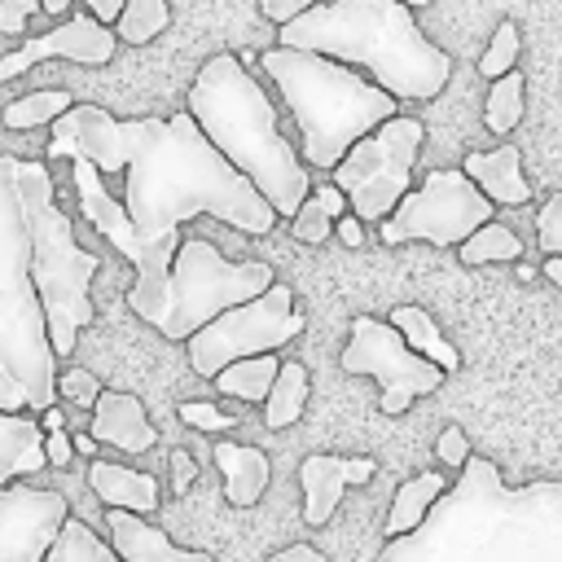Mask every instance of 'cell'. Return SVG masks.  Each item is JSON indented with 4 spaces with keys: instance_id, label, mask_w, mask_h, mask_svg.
Masks as SVG:
<instances>
[{
    "instance_id": "50",
    "label": "cell",
    "mask_w": 562,
    "mask_h": 562,
    "mask_svg": "<svg viewBox=\"0 0 562 562\" xmlns=\"http://www.w3.org/2000/svg\"><path fill=\"white\" fill-rule=\"evenodd\" d=\"M70 4H75V0H40V9H44V13H53V18H57V13H66Z\"/></svg>"
},
{
    "instance_id": "45",
    "label": "cell",
    "mask_w": 562,
    "mask_h": 562,
    "mask_svg": "<svg viewBox=\"0 0 562 562\" xmlns=\"http://www.w3.org/2000/svg\"><path fill=\"white\" fill-rule=\"evenodd\" d=\"M119 13H123V0H88V18L101 22V26L119 22Z\"/></svg>"
},
{
    "instance_id": "7",
    "label": "cell",
    "mask_w": 562,
    "mask_h": 562,
    "mask_svg": "<svg viewBox=\"0 0 562 562\" xmlns=\"http://www.w3.org/2000/svg\"><path fill=\"white\" fill-rule=\"evenodd\" d=\"M18 202H22V224L31 241V285L44 307L48 342L53 356H70L79 329L92 321V277L101 259L83 246H75L70 220L57 206L53 176L35 158H18Z\"/></svg>"
},
{
    "instance_id": "39",
    "label": "cell",
    "mask_w": 562,
    "mask_h": 562,
    "mask_svg": "<svg viewBox=\"0 0 562 562\" xmlns=\"http://www.w3.org/2000/svg\"><path fill=\"white\" fill-rule=\"evenodd\" d=\"M40 9V0H0V31L4 35H22L26 18Z\"/></svg>"
},
{
    "instance_id": "25",
    "label": "cell",
    "mask_w": 562,
    "mask_h": 562,
    "mask_svg": "<svg viewBox=\"0 0 562 562\" xmlns=\"http://www.w3.org/2000/svg\"><path fill=\"white\" fill-rule=\"evenodd\" d=\"M443 492H448V479H443L439 470L404 479V483H400V492H395V501H391V514H386V540L417 531V527H422V518L430 514V505H435Z\"/></svg>"
},
{
    "instance_id": "13",
    "label": "cell",
    "mask_w": 562,
    "mask_h": 562,
    "mask_svg": "<svg viewBox=\"0 0 562 562\" xmlns=\"http://www.w3.org/2000/svg\"><path fill=\"white\" fill-rule=\"evenodd\" d=\"M70 176H75V193H79V211H83V220H88V224H92V228H97V233H101V237H105L123 259H132V268H136V285L127 290V307H132V312L149 307V303L162 294L171 263L140 246V237H136V228H132V220H127L123 202L105 189V180H101V171H97V167L75 162V171H70Z\"/></svg>"
},
{
    "instance_id": "4",
    "label": "cell",
    "mask_w": 562,
    "mask_h": 562,
    "mask_svg": "<svg viewBox=\"0 0 562 562\" xmlns=\"http://www.w3.org/2000/svg\"><path fill=\"white\" fill-rule=\"evenodd\" d=\"M189 119L263 193L277 220H294V211L307 202V167L299 162L294 140H285L259 79L233 53L202 61L189 88Z\"/></svg>"
},
{
    "instance_id": "22",
    "label": "cell",
    "mask_w": 562,
    "mask_h": 562,
    "mask_svg": "<svg viewBox=\"0 0 562 562\" xmlns=\"http://www.w3.org/2000/svg\"><path fill=\"white\" fill-rule=\"evenodd\" d=\"M299 487H303V522L321 527L338 509L347 492V457L334 452H312L299 461Z\"/></svg>"
},
{
    "instance_id": "43",
    "label": "cell",
    "mask_w": 562,
    "mask_h": 562,
    "mask_svg": "<svg viewBox=\"0 0 562 562\" xmlns=\"http://www.w3.org/2000/svg\"><path fill=\"white\" fill-rule=\"evenodd\" d=\"M268 562H329L316 544H290V549H281V553H272Z\"/></svg>"
},
{
    "instance_id": "44",
    "label": "cell",
    "mask_w": 562,
    "mask_h": 562,
    "mask_svg": "<svg viewBox=\"0 0 562 562\" xmlns=\"http://www.w3.org/2000/svg\"><path fill=\"white\" fill-rule=\"evenodd\" d=\"M334 233H338L342 246H364V224H360L356 215H342V220L334 224Z\"/></svg>"
},
{
    "instance_id": "27",
    "label": "cell",
    "mask_w": 562,
    "mask_h": 562,
    "mask_svg": "<svg viewBox=\"0 0 562 562\" xmlns=\"http://www.w3.org/2000/svg\"><path fill=\"white\" fill-rule=\"evenodd\" d=\"M303 404H307V369L299 360H281L277 382H272V391L263 400V426L268 430H285L290 422H299Z\"/></svg>"
},
{
    "instance_id": "10",
    "label": "cell",
    "mask_w": 562,
    "mask_h": 562,
    "mask_svg": "<svg viewBox=\"0 0 562 562\" xmlns=\"http://www.w3.org/2000/svg\"><path fill=\"white\" fill-rule=\"evenodd\" d=\"M299 334H303V312H294L290 285L272 281L259 299L237 303V307L220 312L211 325H202L189 338V364H193V373L215 378L224 364L246 360V356H268Z\"/></svg>"
},
{
    "instance_id": "49",
    "label": "cell",
    "mask_w": 562,
    "mask_h": 562,
    "mask_svg": "<svg viewBox=\"0 0 562 562\" xmlns=\"http://www.w3.org/2000/svg\"><path fill=\"white\" fill-rule=\"evenodd\" d=\"M544 277H549L553 285H562V259H544Z\"/></svg>"
},
{
    "instance_id": "36",
    "label": "cell",
    "mask_w": 562,
    "mask_h": 562,
    "mask_svg": "<svg viewBox=\"0 0 562 562\" xmlns=\"http://www.w3.org/2000/svg\"><path fill=\"white\" fill-rule=\"evenodd\" d=\"M57 395H66L79 408H92L97 395H101V382L88 369H66V373H57Z\"/></svg>"
},
{
    "instance_id": "2",
    "label": "cell",
    "mask_w": 562,
    "mask_h": 562,
    "mask_svg": "<svg viewBox=\"0 0 562 562\" xmlns=\"http://www.w3.org/2000/svg\"><path fill=\"white\" fill-rule=\"evenodd\" d=\"M378 562H562V483L509 487L496 461L470 457L422 527L386 540Z\"/></svg>"
},
{
    "instance_id": "31",
    "label": "cell",
    "mask_w": 562,
    "mask_h": 562,
    "mask_svg": "<svg viewBox=\"0 0 562 562\" xmlns=\"http://www.w3.org/2000/svg\"><path fill=\"white\" fill-rule=\"evenodd\" d=\"M457 255H461V263H505V259H518L522 255V241L514 237V228H505V224H496V220H487L483 228H474L461 246H457Z\"/></svg>"
},
{
    "instance_id": "26",
    "label": "cell",
    "mask_w": 562,
    "mask_h": 562,
    "mask_svg": "<svg viewBox=\"0 0 562 562\" xmlns=\"http://www.w3.org/2000/svg\"><path fill=\"white\" fill-rule=\"evenodd\" d=\"M277 369H281V360H277V351H268V356H246V360L224 364L211 382H215L224 395H233V400L263 404L268 391H272V382H277Z\"/></svg>"
},
{
    "instance_id": "40",
    "label": "cell",
    "mask_w": 562,
    "mask_h": 562,
    "mask_svg": "<svg viewBox=\"0 0 562 562\" xmlns=\"http://www.w3.org/2000/svg\"><path fill=\"white\" fill-rule=\"evenodd\" d=\"M259 9H263V18H272L277 26H285V22H294L299 13H307L312 0H259Z\"/></svg>"
},
{
    "instance_id": "34",
    "label": "cell",
    "mask_w": 562,
    "mask_h": 562,
    "mask_svg": "<svg viewBox=\"0 0 562 562\" xmlns=\"http://www.w3.org/2000/svg\"><path fill=\"white\" fill-rule=\"evenodd\" d=\"M518 48H522V35H518V22H501L496 31H492V44H487V53L479 57V75H487V79H501V75H509L514 70V61H518Z\"/></svg>"
},
{
    "instance_id": "37",
    "label": "cell",
    "mask_w": 562,
    "mask_h": 562,
    "mask_svg": "<svg viewBox=\"0 0 562 562\" xmlns=\"http://www.w3.org/2000/svg\"><path fill=\"white\" fill-rule=\"evenodd\" d=\"M180 422H189V426H198V430H211V435L237 426L233 413H224V408H215V404H206V400H189V404H180Z\"/></svg>"
},
{
    "instance_id": "11",
    "label": "cell",
    "mask_w": 562,
    "mask_h": 562,
    "mask_svg": "<svg viewBox=\"0 0 562 562\" xmlns=\"http://www.w3.org/2000/svg\"><path fill=\"white\" fill-rule=\"evenodd\" d=\"M492 202L461 176V167H435L417 193H404L395 211L382 220V241H430V246H461L474 228L492 220Z\"/></svg>"
},
{
    "instance_id": "18",
    "label": "cell",
    "mask_w": 562,
    "mask_h": 562,
    "mask_svg": "<svg viewBox=\"0 0 562 562\" xmlns=\"http://www.w3.org/2000/svg\"><path fill=\"white\" fill-rule=\"evenodd\" d=\"M105 531H110L105 544L114 549L119 562H215L202 549H176L158 527H149L127 509H105Z\"/></svg>"
},
{
    "instance_id": "23",
    "label": "cell",
    "mask_w": 562,
    "mask_h": 562,
    "mask_svg": "<svg viewBox=\"0 0 562 562\" xmlns=\"http://www.w3.org/2000/svg\"><path fill=\"white\" fill-rule=\"evenodd\" d=\"M44 461V430L31 413H0V487L18 474H40Z\"/></svg>"
},
{
    "instance_id": "17",
    "label": "cell",
    "mask_w": 562,
    "mask_h": 562,
    "mask_svg": "<svg viewBox=\"0 0 562 562\" xmlns=\"http://www.w3.org/2000/svg\"><path fill=\"white\" fill-rule=\"evenodd\" d=\"M461 176L492 202V206H522L531 202V184L522 176V158H518V145H496L492 154L483 149H470L465 162H461Z\"/></svg>"
},
{
    "instance_id": "5",
    "label": "cell",
    "mask_w": 562,
    "mask_h": 562,
    "mask_svg": "<svg viewBox=\"0 0 562 562\" xmlns=\"http://www.w3.org/2000/svg\"><path fill=\"white\" fill-rule=\"evenodd\" d=\"M57 400V356L31 285V241L18 202V158L0 154V413H44Z\"/></svg>"
},
{
    "instance_id": "46",
    "label": "cell",
    "mask_w": 562,
    "mask_h": 562,
    "mask_svg": "<svg viewBox=\"0 0 562 562\" xmlns=\"http://www.w3.org/2000/svg\"><path fill=\"white\" fill-rule=\"evenodd\" d=\"M378 474L373 457H347V483H369Z\"/></svg>"
},
{
    "instance_id": "21",
    "label": "cell",
    "mask_w": 562,
    "mask_h": 562,
    "mask_svg": "<svg viewBox=\"0 0 562 562\" xmlns=\"http://www.w3.org/2000/svg\"><path fill=\"white\" fill-rule=\"evenodd\" d=\"M88 487L110 505V509H127L136 518H145L149 509H158V479L119 461H92L88 465Z\"/></svg>"
},
{
    "instance_id": "3",
    "label": "cell",
    "mask_w": 562,
    "mask_h": 562,
    "mask_svg": "<svg viewBox=\"0 0 562 562\" xmlns=\"http://www.w3.org/2000/svg\"><path fill=\"white\" fill-rule=\"evenodd\" d=\"M281 48L369 70L395 101H430L452 79V57L422 35L404 0H329L281 26Z\"/></svg>"
},
{
    "instance_id": "9",
    "label": "cell",
    "mask_w": 562,
    "mask_h": 562,
    "mask_svg": "<svg viewBox=\"0 0 562 562\" xmlns=\"http://www.w3.org/2000/svg\"><path fill=\"white\" fill-rule=\"evenodd\" d=\"M422 140H426V127L408 114H395L382 127H373L364 140H356L347 158L334 167V189L347 198V215H356L360 224L386 220L395 202L408 193Z\"/></svg>"
},
{
    "instance_id": "48",
    "label": "cell",
    "mask_w": 562,
    "mask_h": 562,
    "mask_svg": "<svg viewBox=\"0 0 562 562\" xmlns=\"http://www.w3.org/2000/svg\"><path fill=\"white\" fill-rule=\"evenodd\" d=\"M70 448H75L79 457H97V439H92V435H70Z\"/></svg>"
},
{
    "instance_id": "24",
    "label": "cell",
    "mask_w": 562,
    "mask_h": 562,
    "mask_svg": "<svg viewBox=\"0 0 562 562\" xmlns=\"http://www.w3.org/2000/svg\"><path fill=\"white\" fill-rule=\"evenodd\" d=\"M386 325L400 329V338L408 342V351H417L422 360H430L439 373H457V369H461V351L439 334V325L430 321V312H422V307H413V303H400Z\"/></svg>"
},
{
    "instance_id": "15",
    "label": "cell",
    "mask_w": 562,
    "mask_h": 562,
    "mask_svg": "<svg viewBox=\"0 0 562 562\" xmlns=\"http://www.w3.org/2000/svg\"><path fill=\"white\" fill-rule=\"evenodd\" d=\"M70 505L61 492L9 483L0 487V562H44Z\"/></svg>"
},
{
    "instance_id": "19",
    "label": "cell",
    "mask_w": 562,
    "mask_h": 562,
    "mask_svg": "<svg viewBox=\"0 0 562 562\" xmlns=\"http://www.w3.org/2000/svg\"><path fill=\"white\" fill-rule=\"evenodd\" d=\"M97 443H114L123 452H145L154 448L158 430L149 426L145 417V404L127 391H101L97 404H92V430H88Z\"/></svg>"
},
{
    "instance_id": "33",
    "label": "cell",
    "mask_w": 562,
    "mask_h": 562,
    "mask_svg": "<svg viewBox=\"0 0 562 562\" xmlns=\"http://www.w3.org/2000/svg\"><path fill=\"white\" fill-rule=\"evenodd\" d=\"M171 22L167 0H123V13L114 22V40L123 44H149Z\"/></svg>"
},
{
    "instance_id": "28",
    "label": "cell",
    "mask_w": 562,
    "mask_h": 562,
    "mask_svg": "<svg viewBox=\"0 0 562 562\" xmlns=\"http://www.w3.org/2000/svg\"><path fill=\"white\" fill-rule=\"evenodd\" d=\"M342 211H347V198H342L334 184H321V189L294 211V220H290L294 241H303V246H325L329 233H334V215L342 220Z\"/></svg>"
},
{
    "instance_id": "51",
    "label": "cell",
    "mask_w": 562,
    "mask_h": 562,
    "mask_svg": "<svg viewBox=\"0 0 562 562\" xmlns=\"http://www.w3.org/2000/svg\"><path fill=\"white\" fill-rule=\"evenodd\" d=\"M422 4H430V0H404V9H422Z\"/></svg>"
},
{
    "instance_id": "20",
    "label": "cell",
    "mask_w": 562,
    "mask_h": 562,
    "mask_svg": "<svg viewBox=\"0 0 562 562\" xmlns=\"http://www.w3.org/2000/svg\"><path fill=\"white\" fill-rule=\"evenodd\" d=\"M211 457H215V465H220V474H224V496H228V505L250 509V505L263 496L268 479H272L268 452H263V448H250V443L220 439Z\"/></svg>"
},
{
    "instance_id": "14",
    "label": "cell",
    "mask_w": 562,
    "mask_h": 562,
    "mask_svg": "<svg viewBox=\"0 0 562 562\" xmlns=\"http://www.w3.org/2000/svg\"><path fill=\"white\" fill-rule=\"evenodd\" d=\"M136 132L140 123L127 119L119 123L114 114H105L101 105H70L61 119H53V136H48V158H70V162H88L105 176L127 171L132 149H136Z\"/></svg>"
},
{
    "instance_id": "41",
    "label": "cell",
    "mask_w": 562,
    "mask_h": 562,
    "mask_svg": "<svg viewBox=\"0 0 562 562\" xmlns=\"http://www.w3.org/2000/svg\"><path fill=\"white\" fill-rule=\"evenodd\" d=\"M70 457H75L70 435H66V430H48V435H44V461L61 470V465H70Z\"/></svg>"
},
{
    "instance_id": "12",
    "label": "cell",
    "mask_w": 562,
    "mask_h": 562,
    "mask_svg": "<svg viewBox=\"0 0 562 562\" xmlns=\"http://www.w3.org/2000/svg\"><path fill=\"white\" fill-rule=\"evenodd\" d=\"M338 364L347 373H369L382 386L378 404H382L386 417H400L413 400L439 391V382H443V373L430 360H422L417 351H408L400 329H391L378 316H356L351 321V338H347Z\"/></svg>"
},
{
    "instance_id": "38",
    "label": "cell",
    "mask_w": 562,
    "mask_h": 562,
    "mask_svg": "<svg viewBox=\"0 0 562 562\" xmlns=\"http://www.w3.org/2000/svg\"><path fill=\"white\" fill-rule=\"evenodd\" d=\"M435 452H439V461H443L448 470H461V465L470 461V439H465V430H461V426H443L439 439H435Z\"/></svg>"
},
{
    "instance_id": "47",
    "label": "cell",
    "mask_w": 562,
    "mask_h": 562,
    "mask_svg": "<svg viewBox=\"0 0 562 562\" xmlns=\"http://www.w3.org/2000/svg\"><path fill=\"white\" fill-rule=\"evenodd\" d=\"M35 422H40V430H44V435H48V430H66V417H61V408H57V404H53V408H44Z\"/></svg>"
},
{
    "instance_id": "8",
    "label": "cell",
    "mask_w": 562,
    "mask_h": 562,
    "mask_svg": "<svg viewBox=\"0 0 562 562\" xmlns=\"http://www.w3.org/2000/svg\"><path fill=\"white\" fill-rule=\"evenodd\" d=\"M272 268L263 259H224L211 241L202 237H180L176 246V259H171V272H167V285L162 294L140 307L136 316L149 321L162 338L171 342H189L202 325H211L220 312L237 307V303H250L259 299L268 285H272Z\"/></svg>"
},
{
    "instance_id": "16",
    "label": "cell",
    "mask_w": 562,
    "mask_h": 562,
    "mask_svg": "<svg viewBox=\"0 0 562 562\" xmlns=\"http://www.w3.org/2000/svg\"><path fill=\"white\" fill-rule=\"evenodd\" d=\"M114 48H119V40L110 26L92 22L88 13H75L61 26H53L48 35H31L22 48L4 53L0 57V83L26 75L35 61H48V57H66L79 66H105V61H114Z\"/></svg>"
},
{
    "instance_id": "6",
    "label": "cell",
    "mask_w": 562,
    "mask_h": 562,
    "mask_svg": "<svg viewBox=\"0 0 562 562\" xmlns=\"http://www.w3.org/2000/svg\"><path fill=\"white\" fill-rule=\"evenodd\" d=\"M263 70L272 75L281 101L299 123L303 167L334 171L356 140L400 114L395 97L369 83L360 70H347L329 57L299 48H263Z\"/></svg>"
},
{
    "instance_id": "30",
    "label": "cell",
    "mask_w": 562,
    "mask_h": 562,
    "mask_svg": "<svg viewBox=\"0 0 562 562\" xmlns=\"http://www.w3.org/2000/svg\"><path fill=\"white\" fill-rule=\"evenodd\" d=\"M522 70H509L501 79H492V92H487V105H483V123L492 136H509L522 119Z\"/></svg>"
},
{
    "instance_id": "42",
    "label": "cell",
    "mask_w": 562,
    "mask_h": 562,
    "mask_svg": "<svg viewBox=\"0 0 562 562\" xmlns=\"http://www.w3.org/2000/svg\"><path fill=\"white\" fill-rule=\"evenodd\" d=\"M193 474H198V470H193V457H189L184 448H171V483H176V492H180V496L189 492Z\"/></svg>"
},
{
    "instance_id": "29",
    "label": "cell",
    "mask_w": 562,
    "mask_h": 562,
    "mask_svg": "<svg viewBox=\"0 0 562 562\" xmlns=\"http://www.w3.org/2000/svg\"><path fill=\"white\" fill-rule=\"evenodd\" d=\"M44 562H119V558H114V549H110L83 518L70 514V518L61 522L53 549L44 553Z\"/></svg>"
},
{
    "instance_id": "32",
    "label": "cell",
    "mask_w": 562,
    "mask_h": 562,
    "mask_svg": "<svg viewBox=\"0 0 562 562\" xmlns=\"http://www.w3.org/2000/svg\"><path fill=\"white\" fill-rule=\"evenodd\" d=\"M75 105V97L66 92V88H40V92H26L22 101H13V105H4V127H40V123H53V119H61L66 110Z\"/></svg>"
},
{
    "instance_id": "35",
    "label": "cell",
    "mask_w": 562,
    "mask_h": 562,
    "mask_svg": "<svg viewBox=\"0 0 562 562\" xmlns=\"http://www.w3.org/2000/svg\"><path fill=\"white\" fill-rule=\"evenodd\" d=\"M536 241L549 259H562V189L544 198V206L536 215Z\"/></svg>"
},
{
    "instance_id": "1",
    "label": "cell",
    "mask_w": 562,
    "mask_h": 562,
    "mask_svg": "<svg viewBox=\"0 0 562 562\" xmlns=\"http://www.w3.org/2000/svg\"><path fill=\"white\" fill-rule=\"evenodd\" d=\"M136 149L123 180V211L145 250L176 259L180 224L211 215L237 233H272L277 211L263 193L198 132L189 110L171 119H136Z\"/></svg>"
}]
</instances>
